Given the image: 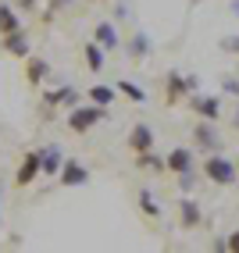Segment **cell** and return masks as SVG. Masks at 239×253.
I'll return each instance as SVG.
<instances>
[{"label": "cell", "mask_w": 239, "mask_h": 253, "mask_svg": "<svg viewBox=\"0 0 239 253\" xmlns=\"http://www.w3.org/2000/svg\"><path fill=\"white\" fill-rule=\"evenodd\" d=\"M107 118V107H100V104H75L72 114H68V128L72 132H90L96 122H104Z\"/></svg>", "instance_id": "obj_1"}, {"label": "cell", "mask_w": 239, "mask_h": 253, "mask_svg": "<svg viewBox=\"0 0 239 253\" xmlns=\"http://www.w3.org/2000/svg\"><path fill=\"white\" fill-rule=\"evenodd\" d=\"M203 175H207L214 185H232L239 178V168L229 161V157H221V154H211L207 161H203Z\"/></svg>", "instance_id": "obj_2"}, {"label": "cell", "mask_w": 239, "mask_h": 253, "mask_svg": "<svg viewBox=\"0 0 239 253\" xmlns=\"http://www.w3.org/2000/svg\"><path fill=\"white\" fill-rule=\"evenodd\" d=\"M164 89H168V104H179L182 96H190V93H196V89H200V79L182 75V72H168Z\"/></svg>", "instance_id": "obj_3"}, {"label": "cell", "mask_w": 239, "mask_h": 253, "mask_svg": "<svg viewBox=\"0 0 239 253\" xmlns=\"http://www.w3.org/2000/svg\"><path fill=\"white\" fill-rule=\"evenodd\" d=\"M193 139H196V150H207V154L221 150V143H218V128H214V122H207V118H200V122H196Z\"/></svg>", "instance_id": "obj_4"}, {"label": "cell", "mask_w": 239, "mask_h": 253, "mask_svg": "<svg viewBox=\"0 0 239 253\" xmlns=\"http://www.w3.org/2000/svg\"><path fill=\"white\" fill-rule=\"evenodd\" d=\"M190 107L196 118H207V122H218V114H221L218 96H203V93H190Z\"/></svg>", "instance_id": "obj_5"}, {"label": "cell", "mask_w": 239, "mask_h": 253, "mask_svg": "<svg viewBox=\"0 0 239 253\" xmlns=\"http://www.w3.org/2000/svg\"><path fill=\"white\" fill-rule=\"evenodd\" d=\"M36 175H40V150H29L25 154V161L18 164V175H14V185H32L36 182Z\"/></svg>", "instance_id": "obj_6"}, {"label": "cell", "mask_w": 239, "mask_h": 253, "mask_svg": "<svg viewBox=\"0 0 239 253\" xmlns=\"http://www.w3.org/2000/svg\"><path fill=\"white\" fill-rule=\"evenodd\" d=\"M164 171H175V175L193 171V150H190V146H175L172 154L164 157Z\"/></svg>", "instance_id": "obj_7"}, {"label": "cell", "mask_w": 239, "mask_h": 253, "mask_svg": "<svg viewBox=\"0 0 239 253\" xmlns=\"http://www.w3.org/2000/svg\"><path fill=\"white\" fill-rule=\"evenodd\" d=\"M57 182H61V185H86V182H90V171H86L79 161H64L61 171H57Z\"/></svg>", "instance_id": "obj_8"}, {"label": "cell", "mask_w": 239, "mask_h": 253, "mask_svg": "<svg viewBox=\"0 0 239 253\" xmlns=\"http://www.w3.org/2000/svg\"><path fill=\"white\" fill-rule=\"evenodd\" d=\"M4 50H7V54H14V57H29L32 54V43H29V36H25V32L22 29H14V32H7V36H4Z\"/></svg>", "instance_id": "obj_9"}, {"label": "cell", "mask_w": 239, "mask_h": 253, "mask_svg": "<svg viewBox=\"0 0 239 253\" xmlns=\"http://www.w3.org/2000/svg\"><path fill=\"white\" fill-rule=\"evenodd\" d=\"M61 164H64L61 146H43V150H40V175H57Z\"/></svg>", "instance_id": "obj_10"}, {"label": "cell", "mask_w": 239, "mask_h": 253, "mask_svg": "<svg viewBox=\"0 0 239 253\" xmlns=\"http://www.w3.org/2000/svg\"><path fill=\"white\" fill-rule=\"evenodd\" d=\"M129 146L136 150V154H143V150H153V132H150V125L136 122L132 132H129Z\"/></svg>", "instance_id": "obj_11"}, {"label": "cell", "mask_w": 239, "mask_h": 253, "mask_svg": "<svg viewBox=\"0 0 239 253\" xmlns=\"http://www.w3.org/2000/svg\"><path fill=\"white\" fill-rule=\"evenodd\" d=\"M179 221H182V228H196V225L203 221V214H200V207H196V200H190V196H182V200H179Z\"/></svg>", "instance_id": "obj_12"}, {"label": "cell", "mask_w": 239, "mask_h": 253, "mask_svg": "<svg viewBox=\"0 0 239 253\" xmlns=\"http://www.w3.org/2000/svg\"><path fill=\"white\" fill-rule=\"evenodd\" d=\"M47 72H50V64L43 61V57H25V82H29V86H40V82L47 79Z\"/></svg>", "instance_id": "obj_13"}, {"label": "cell", "mask_w": 239, "mask_h": 253, "mask_svg": "<svg viewBox=\"0 0 239 253\" xmlns=\"http://www.w3.org/2000/svg\"><path fill=\"white\" fill-rule=\"evenodd\" d=\"M93 36H96V43L104 46V50H114L118 43H122V36H118V29H114V22H100Z\"/></svg>", "instance_id": "obj_14"}, {"label": "cell", "mask_w": 239, "mask_h": 253, "mask_svg": "<svg viewBox=\"0 0 239 253\" xmlns=\"http://www.w3.org/2000/svg\"><path fill=\"white\" fill-rule=\"evenodd\" d=\"M43 100H47V107H61V104H72V107H75V104H79V93H75L72 86H61V89H54V93H47Z\"/></svg>", "instance_id": "obj_15"}, {"label": "cell", "mask_w": 239, "mask_h": 253, "mask_svg": "<svg viewBox=\"0 0 239 253\" xmlns=\"http://www.w3.org/2000/svg\"><path fill=\"white\" fill-rule=\"evenodd\" d=\"M82 54H86V68H90V72H100V68H104V46H100L96 40L82 46Z\"/></svg>", "instance_id": "obj_16"}, {"label": "cell", "mask_w": 239, "mask_h": 253, "mask_svg": "<svg viewBox=\"0 0 239 253\" xmlns=\"http://www.w3.org/2000/svg\"><path fill=\"white\" fill-rule=\"evenodd\" d=\"M14 29H22L14 7H11V4H0V36H7V32H14Z\"/></svg>", "instance_id": "obj_17"}, {"label": "cell", "mask_w": 239, "mask_h": 253, "mask_svg": "<svg viewBox=\"0 0 239 253\" xmlns=\"http://www.w3.org/2000/svg\"><path fill=\"white\" fill-rule=\"evenodd\" d=\"M86 96H90V104L111 107V104H114V96H118V89H114V86H93V89H90Z\"/></svg>", "instance_id": "obj_18"}, {"label": "cell", "mask_w": 239, "mask_h": 253, "mask_svg": "<svg viewBox=\"0 0 239 253\" xmlns=\"http://www.w3.org/2000/svg\"><path fill=\"white\" fill-rule=\"evenodd\" d=\"M114 89H118V93H125V96L132 100V104H146V93H143V86H136V82H129V79H122Z\"/></svg>", "instance_id": "obj_19"}, {"label": "cell", "mask_w": 239, "mask_h": 253, "mask_svg": "<svg viewBox=\"0 0 239 253\" xmlns=\"http://www.w3.org/2000/svg\"><path fill=\"white\" fill-rule=\"evenodd\" d=\"M136 164H140V168H150V171H164V157H157L153 150H143V154H136Z\"/></svg>", "instance_id": "obj_20"}, {"label": "cell", "mask_w": 239, "mask_h": 253, "mask_svg": "<svg viewBox=\"0 0 239 253\" xmlns=\"http://www.w3.org/2000/svg\"><path fill=\"white\" fill-rule=\"evenodd\" d=\"M140 211H143L146 217H157V214H161V207H157V200H153L150 189H140Z\"/></svg>", "instance_id": "obj_21"}, {"label": "cell", "mask_w": 239, "mask_h": 253, "mask_svg": "<svg viewBox=\"0 0 239 253\" xmlns=\"http://www.w3.org/2000/svg\"><path fill=\"white\" fill-rule=\"evenodd\" d=\"M129 54H132V57H146V54H150V40L143 36V32H136V36L129 40Z\"/></svg>", "instance_id": "obj_22"}, {"label": "cell", "mask_w": 239, "mask_h": 253, "mask_svg": "<svg viewBox=\"0 0 239 253\" xmlns=\"http://www.w3.org/2000/svg\"><path fill=\"white\" fill-rule=\"evenodd\" d=\"M221 93H225V96H239V79L225 75V79H221Z\"/></svg>", "instance_id": "obj_23"}, {"label": "cell", "mask_w": 239, "mask_h": 253, "mask_svg": "<svg viewBox=\"0 0 239 253\" xmlns=\"http://www.w3.org/2000/svg\"><path fill=\"white\" fill-rule=\"evenodd\" d=\"M193 185H196V175H193V171H182V175H179V189H182V193H193Z\"/></svg>", "instance_id": "obj_24"}, {"label": "cell", "mask_w": 239, "mask_h": 253, "mask_svg": "<svg viewBox=\"0 0 239 253\" xmlns=\"http://www.w3.org/2000/svg\"><path fill=\"white\" fill-rule=\"evenodd\" d=\"M225 54H239V36H221V43H218Z\"/></svg>", "instance_id": "obj_25"}, {"label": "cell", "mask_w": 239, "mask_h": 253, "mask_svg": "<svg viewBox=\"0 0 239 253\" xmlns=\"http://www.w3.org/2000/svg\"><path fill=\"white\" fill-rule=\"evenodd\" d=\"M225 250H232V253H239V228H236L232 235H225Z\"/></svg>", "instance_id": "obj_26"}, {"label": "cell", "mask_w": 239, "mask_h": 253, "mask_svg": "<svg viewBox=\"0 0 239 253\" xmlns=\"http://www.w3.org/2000/svg\"><path fill=\"white\" fill-rule=\"evenodd\" d=\"M14 4H18V7H25V11H32V7H36V0H14Z\"/></svg>", "instance_id": "obj_27"}, {"label": "cell", "mask_w": 239, "mask_h": 253, "mask_svg": "<svg viewBox=\"0 0 239 253\" xmlns=\"http://www.w3.org/2000/svg\"><path fill=\"white\" fill-rule=\"evenodd\" d=\"M232 14H239V0H236V4H232Z\"/></svg>", "instance_id": "obj_28"}, {"label": "cell", "mask_w": 239, "mask_h": 253, "mask_svg": "<svg viewBox=\"0 0 239 253\" xmlns=\"http://www.w3.org/2000/svg\"><path fill=\"white\" fill-rule=\"evenodd\" d=\"M236 128H239V114H236Z\"/></svg>", "instance_id": "obj_29"}]
</instances>
